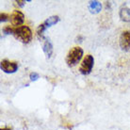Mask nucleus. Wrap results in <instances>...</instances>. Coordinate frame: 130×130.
Masks as SVG:
<instances>
[{
  "mask_svg": "<svg viewBox=\"0 0 130 130\" xmlns=\"http://www.w3.org/2000/svg\"><path fill=\"white\" fill-rule=\"evenodd\" d=\"M13 35L20 42L28 43L32 40V31L27 26H21L15 27L13 30Z\"/></svg>",
  "mask_w": 130,
  "mask_h": 130,
  "instance_id": "1",
  "label": "nucleus"
},
{
  "mask_svg": "<svg viewBox=\"0 0 130 130\" xmlns=\"http://www.w3.org/2000/svg\"><path fill=\"white\" fill-rule=\"evenodd\" d=\"M83 49L80 47H74L69 51L66 57V63L69 67H74L80 61L83 57Z\"/></svg>",
  "mask_w": 130,
  "mask_h": 130,
  "instance_id": "2",
  "label": "nucleus"
},
{
  "mask_svg": "<svg viewBox=\"0 0 130 130\" xmlns=\"http://www.w3.org/2000/svg\"><path fill=\"white\" fill-rule=\"evenodd\" d=\"M93 63H94V59L91 55H87L84 58L83 61H82L79 71L82 75H89L91 74L92 67H93Z\"/></svg>",
  "mask_w": 130,
  "mask_h": 130,
  "instance_id": "3",
  "label": "nucleus"
},
{
  "mask_svg": "<svg viewBox=\"0 0 130 130\" xmlns=\"http://www.w3.org/2000/svg\"><path fill=\"white\" fill-rule=\"evenodd\" d=\"M1 70L4 71L7 74H13L18 70V64L16 62L9 61L8 59H4L0 63Z\"/></svg>",
  "mask_w": 130,
  "mask_h": 130,
  "instance_id": "4",
  "label": "nucleus"
},
{
  "mask_svg": "<svg viewBox=\"0 0 130 130\" xmlns=\"http://www.w3.org/2000/svg\"><path fill=\"white\" fill-rule=\"evenodd\" d=\"M25 21V15L23 12H21L19 10H14L10 16V22L11 25L14 26H21Z\"/></svg>",
  "mask_w": 130,
  "mask_h": 130,
  "instance_id": "5",
  "label": "nucleus"
},
{
  "mask_svg": "<svg viewBox=\"0 0 130 130\" xmlns=\"http://www.w3.org/2000/svg\"><path fill=\"white\" fill-rule=\"evenodd\" d=\"M120 46L123 50L130 49V31H124L120 37Z\"/></svg>",
  "mask_w": 130,
  "mask_h": 130,
  "instance_id": "6",
  "label": "nucleus"
},
{
  "mask_svg": "<svg viewBox=\"0 0 130 130\" xmlns=\"http://www.w3.org/2000/svg\"><path fill=\"white\" fill-rule=\"evenodd\" d=\"M121 19L124 22H130V6L127 4H124L120 10Z\"/></svg>",
  "mask_w": 130,
  "mask_h": 130,
  "instance_id": "7",
  "label": "nucleus"
},
{
  "mask_svg": "<svg viewBox=\"0 0 130 130\" xmlns=\"http://www.w3.org/2000/svg\"><path fill=\"white\" fill-rule=\"evenodd\" d=\"M43 41V43H42V49H43V52L45 54V56L47 58H50L51 55L53 53V45L52 42H50V40L47 39V38H44L42 40Z\"/></svg>",
  "mask_w": 130,
  "mask_h": 130,
  "instance_id": "8",
  "label": "nucleus"
},
{
  "mask_svg": "<svg viewBox=\"0 0 130 130\" xmlns=\"http://www.w3.org/2000/svg\"><path fill=\"white\" fill-rule=\"evenodd\" d=\"M89 10L91 13H98L102 10V5L99 1H90L89 2Z\"/></svg>",
  "mask_w": 130,
  "mask_h": 130,
  "instance_id": "9",
  "label": "nucleus"
},
{
  "mask_svg": "<svg viewBox=\"0 0 130 130\" xmlns=\"http://www.w3.org/2000/svg\"><path fill=\"white\" fill-rule=\"evenodd\" d=\"M59 21V17L57 16V15H54V16H50L49 18H47V19L42 23V25L44 26L45 28H48L50 26L56 25Z\"/></svg>",
  "mask_w": 130,
  "mask_h": 130,
  "instance_id": "10",
  "label": "nucleus"
},
{
  "mask_svg": "<svg viewBox=\"0 0 130 130\" xmlns=\"http://www.w3.org/2000/svg\"><path fill=\"white\" fill-rule=\"evenodd\" d=\"M13 30H14L13 27H11L10 26H7L3 28V32L5 34H13Z\"/></svg>",
  "mask_w": 130,
  "mask_h": 130,
  "instance_id": "11",
  "label": "nucleus"
},
{
  "mask_svg": "<svg viewBox=\"0 0 130 130\" xmlns=\"http://www.w3.org/2000/svg\"><path fill=\"white\" fill-rule=\"evenodd\" d=\"M29 77H30V79H31L32 81H36V80L40 77V75H39V74H37V73H35V72H33V73H31V74H30Z\"/></svg>",
  "mask_w": 130,
  "mask_h": 130,
  "instance_id": "12",
  "label": "nucleus"
},
{
  "mask_svg": "<svg viewBox=\"0 0 130 130\" xmlns=\"http://www.w3.org/2000/svg\"><path fill=\"white\" fill-rule=\"evenodd\" d=\"M0 17H1V19H0V21L1 22H6L7 20H8V18H9V15L7 14V13H1V15H0Z\"/></svg>",
  "mask_w": 130,
  "mask_h": 130,
  "instance_id": "13",
  "label": "nucleus"
},
{
  "mask_svg": "<svg viewBox=\"0 0 130 130\" xmlns=\"http://www.w3.org/2000/svg\"><path fill=\"white\" fill-rule=\"evenodd\" d=\"M26 1H25V0H23V1H21V0H18V1H16V3L19 5L20 7H23L25 4H26Z\"/></svg>",
  "mask_w": 130,
  "mask_h": 130,
  "instance_id": "14",
  "label": "nucleus"
},
{
  "mask_svg": "<svg viewBox=\"0 0 130 130\" xmlns=\"http://www.w3.org/2000/svg\"><path fill=\"white\" fill-rule=\"evenodd\" d=\"M0 130H11V128H10V127H4V128H1Z\"/></svg>",
  "mask_w": 130,
  "mask_h": 130,
  "instance_id": "15",
  "label": "nucleus"
}]
</instances>
